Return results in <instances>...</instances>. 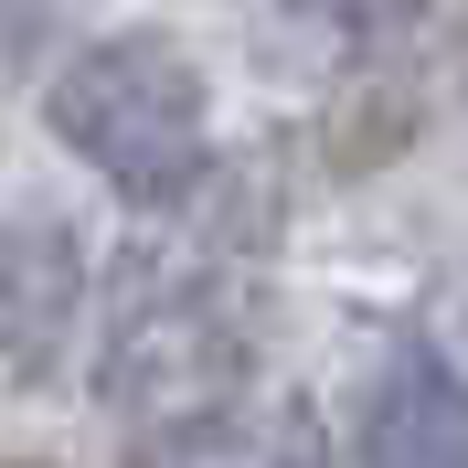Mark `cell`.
I'll use <instances>...</instances> for the list:
<instances>
[{
    "label": "cell",
    "mask_w": 468,
    "mask_h": 468,
    "mask_svg": "<svg viewBox=\"0 0 468 468\" xmlns=\"http://www.w3.org/2000/svg\"><path fill=\"white\" fill-rule=\"evenodd\" d=\"M54 139L86 149L96 171L139 203H171L181 181L203 171V75L160 43V32H117L86 64L54 75Z\"/></svg>",
    "instance_id": "1"
},
{
    "label": "cell",
    "mask_w": 468,
    "mask_h": 468,
    "mask_svg": "<svg viewBox=\"0 0 468 468\" xmlns=\"http://www.w3.org/2000/svg\"><path fill=\"white\" fill-rule=\"evenodd\" d=\"M245 373V320L203 309V298H171V309H139V320L107 341V394L117 405H213Z\"/></svg>",
    "instance_id": "2"
},
{
    "label": "cell",
    "mask_w": 468,
    "mask_h": 468,
    "mask_svg": "<svg viewBox=\"0 0 468 468\" xmlns=\"http://www.w3.org/2000/svg\"><path fill=\"white\" fill-rule=\"evenodd\" d=\"M75 288H86L75 224L54 203H11L0 213V362H54L64 320H75Z\"/></svg>",
    "instance_id": "3"
},
{
    "label": "cell",
    "mask_w": 468,
    "mask_h": 468,
    "mask_svg": "<svg viewBox=\"0 0 468 468\" xmlns=\"http://www.w3.org/2000/svg\"><path fill=\"white\" fill-rule=\"evenodd\" d=\"M362 447H373V458H468V394H458V373L426 362V351H405L394 383L373 394V415H362Z\"/></svg>",
    "instance_id": "4"
},
{
    "label": "cell",
    "mask_w": 468,
    "mask_h": 468,
    "mask_svg": "<svg viewBox=\"0 0 468 468\" xmlns=\"http://www.w3.org/2000/svg\"><path fill=\"white\" fill-rule=\"evenodd\" d=\"M405 139H415V96H405V86H394V96H362V107L330 117V160H341V171H373V160H394Z\"/></svg>",
    "instance_id": "5"
},
{
    "label": "cell",
    "mask_w": 468,
    "mask_h": 468,
    "mask_svg": "<svg viewBox=\"0 0 468 468\" xmlns=\"http://www.w3.org/2000/svg\"><path fill=\"white\" fill-rule=\"evenodd\" d=\"M234 447H256V437H245V426H224V415H192V426L139 437V458H234Z\"/></svg>",
    "instance_id": "6"
}]
</instances>
